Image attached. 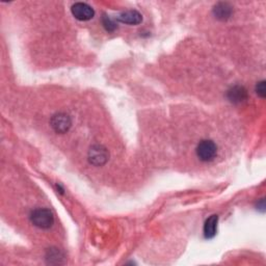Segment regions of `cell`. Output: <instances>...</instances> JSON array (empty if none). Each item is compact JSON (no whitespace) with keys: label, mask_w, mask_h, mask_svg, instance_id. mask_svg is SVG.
<instances>
[{"label":"cell","mask_w":266,"mask_h":266,"mask_svg":"<svg viewBox=\"0 0 266 266\" xmlns=\"http://www.w3.org/2000/svg\"><path fill=\"white\" fill-rule=\"evenodd\" d=\"M32 223L40 229H49L54 224V216L51 210L47 208L35 209L31 214Z\"/></svg>","instance_id":"1"},{"label":"cell","mask_w":266,"mask_h":266,"mask_svg":"<svg viewBox=\"0 0 266 266\" xmlns=\"http://www.w3.org/2000/svg\"><path fill=\"white\" fill-rule=\"evenodd\" d=\"M197 156L200 160L202 161H211L213 158L216 156L217 153V147L214 144V142L209 139H204L202 142H200L197 147Z\"/></svg>","instance_id":"2"},{"label":"cell","mask_w":266,"mask_h":266,"mask_svg":"<svg viewBox=\"0 0 266 266\" xmlns=\"http://www.w3.org/2000/svg\"><path fill=\"white\" fill-rule=\"evenodd\" d=\"M87 158L91 165L95 166H102L109 159V153L105 147L101 145H95L88 151Z\"/></svg>","instance_id":"3"},{"label":"cell","mask_w":266,"mask_h":266,"mask_svg":"<svg viewBox=\"0 0 266 266\" xmlns=\"http://www.w3.org/2000/svg\"><path fill=\"white\" fill-rule=\"evenodd\" d=\"M50 125L56 133H61V134H63V133H66L69 131V129L72 126V121L68 115L60 113L51 117Z\"/></svg>","instance_id":"4"},{"label":"cell","mask_w":266,"mask_h":266,"mask_svg":"<svg viewBox=\"0 0 266 266\" xmlns=\"http://www.w3.org/2000/svg\"><path fill=\"white\" fill-rule=\"evenodd\" d=\"M71 12H72V15L74 16V18L79 20V21L91 20L95 15V12L92 9V6H90L87 3H83V2L74 3L71 7Z\"/></svg>","instance_id":"5"},{"label":"cell","mask_w":266,"mask_h":266,"mask_svg":"<svg viewBox=\"0 0 266 266\" xmlns=\"http://www.w3.org/2000/svg\"><path fill=\"white\" fill-rule=\"evenodd\" d=\"M116 20L121 22V23L129 24V25H137L143 21V16L142 14L138 13L137 11L130 10L120 14L119 17L116 18Z\"/></svg>","instance_id":"6"},{"label":"cell","mask_w":266,"mask_h":266,"mask_svg":"<svg viewBox=\"0 0 266 266\" xmlns=\"http://www.w3.org/2000/svg\"><path fill=\"white\" fill-rule=\"evenodd\" d=\"M228 99L235 104H239V103L245 102L248 99V92L243 86L235 85L232 86L230 90L228 91Z\"/></svg>","instance_id":"7"},{"label":"cell","mask_w":266,"mask_h":266,"mask_svg":"<svg viewBox=\"0 0 266 266\" xmlns=\"http://www.w3.org/2000/svg\"><path fill=\"white\" fill-rule=\"evenodd\" d=\"M232 13H233L232 6L227 2H219L216 6H214V9H213L214 16H216V19L221 20V21L228 20L231 17Z\"/></svg>","instance_id":"8"},{"label":"cell","mask_w":266,"mask_h":266,"mask_svg":"<svg viewBox=\"0 0 266 266\" xmlns=\"http://www.w3.org/2000/svg\"><path fill=\"white\" fill-rule=\"evenodd\" d=\"M217 223L218 216H211L209 218H207L204 225V236L207 239H211L216 235L217 232Z\"/></svg>","instance_id":"9"},{"label":"cell","mask_w":266,"mask_h":266,"mask_svg":"<svg viewBox=\"0 0 266 266\" xmlns=\"http://www.w3.org/2000/svg\"><path fill=\"white\" fill-rule=\"evenodd\" d=\"M46 257H47V260L50 264H62L63 263V261H61V260L64 259V256L60 252V249H49Z\"/></svg>","instance_id":"10"},{"label":"cell","mask_w":266,"mask_h":266,"mask_svg":"<svg viewBox=\"0 0 266 266\" xmlns=\"http://www.w3.org/2000/svg\"><path fill=\"white\" fill-rule=\"evenodd\" d=\"M102 23H103V26H104V28L109 33L115 32L116 29V24L108 16H106V15H103Z\"/></svg>","instance_id":"11"},{"label":"cell","mask_w":266,"mask_h":266,"mask_svg":"<svg viewBox=\"0 0 266 266\" xmlns=\"http://www.w3.org/2000/svg\"><path fill=\"white\" fill-rule=\"evenodd\" d=\"M256 93L258 96H260L261 98H265L266 96V88H265V81L262 80L260 83H258L256 85Z\"/></svg>","instance_id":"12"}]
</instances>
